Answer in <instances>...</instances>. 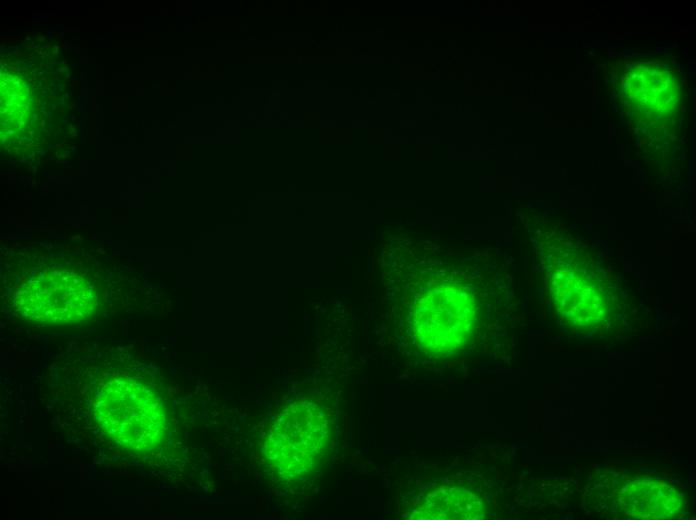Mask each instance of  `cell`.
Masks as SVG:
<instances>
[{
	"mask_svg": "<svg viewBox=\"0 0 696 520\" xmlns=\"http://www.w3.org/2000/svg\"><path fill=\"white\" fill-rule=\"evenodd\" d=\"M333 438L329 411L310 398L293 399L274 412L265 426L261 456L271 477L297 484L327 458Z\"/></svg>",
	"mask_w": 696,
	"mask_h": 520,
	"instance_id": "6da1fadb",
	"label": "cell"
},
{
	"mask_svg": "<svg viewBox=\"0 0 696 520\" xmlns=\"http://www.w3.org/2000/svg\"><path fill=\"white\" fill-rule=\"evenodd\" d=\"M473 315V307L465 296H433L422 300L416 308L415 333L426 348L450 351L465 340Z\"/></svg>",
	"mask_w": 696,
	"mask_h": 520,
	"instance_id": "277c9868",
	"label": "cell"
},
{
	"mask_svg": "<svg viewBox=\"0 0 696 520\" xmlns=\"http://www.w3.org/2000/svg\"><path fill=\"white\" fill-rule=\"evenodd\" d=\"M102 433L117 447L137 453L154 451L166 429V408L159 391L127 375L109 377L92 400Z\"/></svg>",
	"mask_w": 696,
	"mask_h": 520,
	"instance_id": "7a4b0ae2",
	"label": "cell"
},
{
	"mask_svg": "<svg viewBox=\"0 0 696 520\" xmlns=\"http://www.w3.org/2000/svg\"><path fill=\"white\" fill-rule=\"evenodd\" d=\"M485 505L476 494L458 487H442L425 497L414 517L418 519H479Z\"/></svg>",
	"mask_w": 696,
	"mask_h": 520,
	"instance_id": "8992f818",
	"label": "cell"
},
{
	"mask_svg": "<svg viewBox=\"0 0 696 520\" xmlns=\"http://www.w3.org/2000/svg\"><path fill=\"white\" fill-rule=\"evenodd\" d=\"M17 309L30 321L67 325L86 321L96 310V291L82 275L49 267L30 276L15 293Z\"/></svg>",
	"mask_w": 696,
	"mask_h": 520,
	"instance_id": "3957f363",
	"label": "cell"
},
{
	"mask_svg": "<svg viewBox=\"0 0 696 520\" xmlns=\"http://www.w3.org/2000/svg\"><path fill=\"white\" fill-rule=\"evenodd\" d=\"M620 502L628 515L644 519L672 518L682 507V497L672 486L649 478L628 483Z\"/></svg>",
	"mask_w": 696,
	"mask_h": 520,
	"instance_id": "5b68a950",
	"label": "cell"
}]
</instances>
